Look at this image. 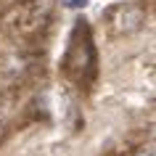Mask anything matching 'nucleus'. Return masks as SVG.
<instances>
[{"instance_id":"obj_2","label":"nucleus","mask_w":156,"mask_h":156,"mask_svg":"<svg viewBox=\"0 0 156 156\" xmlns=\"http://www.w3.org/2000/svg\"><path fill=\"white\" fill-rule=\"evenodd\" d=\"M143 24V13L140 11H127L122 16V27L124 29H138V27Z\"/></svg>"},{"instance_id":"obj_1","label":"nucleus","mask_w":156,"mask_h":156,"mask_svg":"<svg viewBox=\"0 0 156 156\" xmlns=\"http://www.w3.org/2000/svg\"><path fill=\"white\" fill-rule=\"evenodd\" d=\"M95 66V50H93V40H90V32H85V40L80 42V32L74 29L72 40H69V50L64 56V69L72 77H82V69H90Z\"/></svg>"},{"instance_id":"obj_4","label":"nucleus","mask_w":156,"mask_h":156,"mask_svg":"<svg viewBox=\"0 0 156 156\" xmlns=\"http://www.w3.org/2000/svg\"><path fill=\"white\" fill-rule=\"evenodd\" d=\"M148 156H154V154H148Z\"/></svg>"},{"instance_id":"obj_3","label":"nucleus","mask_w":156,"mask_h":156,"mask_svg":"<svg viewBox=\"0 0 156 156\" xmlns=\"http://www.w3.org/2000/svg\"><path fill=\"white\" fill-rule=\"evenodd\" d=\"M64 5H69V8H85L87 0H64Z\"/></svg>"}]
</instances>
